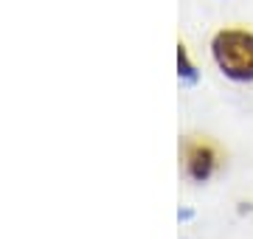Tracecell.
<instances>
[{
    "mask_svg": "<svg viewBox=\"0 0 253 239\" xmlns=\"http://www.w3.org/2000/svg\"><path fill=\"white\" fill-rule=\"evenodd\" d=\"M211 56L228 79L253 82V31L222 28L211 40Z\"/></svg>",
    "mask_w": 253,
    "mask_h": 239,
    "instance_id": "6da1fadb",
    "label": "cell"
},
{
    "mask_svg": "<svg viewBox=\"0 0 253 239\" xmlns=\"http://www.w3.org/2000/svg\"><path fill=\"white\" fill-rule=\"evenodd\" d=\"M217 163H219V155L208 141H189L186 144V175L191 180H197V183L208 180L214 175Z\"/></svg>",
    "mask_w": 253,
    "mask_h": 239,
    "instance_id": "7a4b0ae2",
    "label": "cell"
},
{
    "mask_svg": "<svg viewBox=\"0 0 253 239\" xmlns=\"http://www.w3.org/2000/svg\"><path fill=\"white\" fill-rule=\"evenodd\" d=\"M177 68H180V76L186 82H197V68H194V62L189 59L186 45H177Z\"/></svg>",
    "mask_w": 253,
    "mask_h": 239,
    "instance_id": "3957f363",
    "label": "cell"
}]
</instances>
